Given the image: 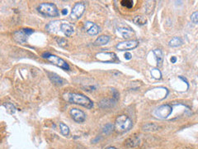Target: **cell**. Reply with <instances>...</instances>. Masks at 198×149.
Instances as JSON below:
<instances>
[{"label":"cell","mask_w":198,"mask_h":149,"mask_svg":"<svg viewBox=\"0 0 198 149\" xmlns=\"http://www.w3.org/2000/svg\"><path fill=\"white\" fill-rule=\"evenodd\" d=\"M63 98L64 100L67 102L74 104V105H78L83 106L87 109H92L93 107V101L88 98L82 94H78V93H65L63 95Z\"/></svg>","instance_id":"6da1fadb"},{"label":"cell","mask_w":198,"mask_h":149,"mask_svg":"<svg viewBox=\"0 0 198 149\" xmlns=\"http://www.w3.org/2000/svg\"><path fill=\"white\" fill-rule=\"evenodd\" d=\"M133 126V122L128 116L122 114L116 118L115 122V130L118 133H124L129 131Z\"/></svg>","instance_id":"7a4b0ae2"},{"label":"cell","mask_w":198,"mask_h":149,"mask_svg":"<svg viewBox=\"0 0 198 149\" xmlns=\"http://www.w3.org/2000/svg\"><path fill=\"white\" fill-rule=\"evenodd\" d=\"M37 10L40 13L45 17L49 18H55L60 15V12L57 7L51 3H42L38 7Z\"/></svg>","instance_id":"3957f363"},{"label":"cell","mask_w":198,"mask_h":149,"mask_svg":"<svg viewBox=\"0 0 198 149\" xmlns=\"http://www.w3.org/2000/svg\"><path fill=\"white\" fill-rule=\"evenodd\" d=\"M44 58H45L47 61L51 62L52 64L55 65L56 66L60 67L61 69L65 70H69V64L67 62H65L64 60H63L62 58L57 56H55V55H51L50 53H44L42 55Z\"/></svg>","instance_id":"277c9868"},{"label":"cell","mask_w":198,"mask_h":149,"mask_svg":"<svg viewBox=\"0 0 198 149\" xmlns=\"http://www.w3.org/2000/svg\"><path fill=\"white\" fill-rule=\"evenodd\" d=\"M172 108L169 105H164L156 109L155 111V115L159 119H166L172 114Z\"/></svg>","instance_id":"5b68a950"},{"label":"cell","mask_w":198,"mask_h":149,"mask_svg":"<svg viewBox=\"0 0 198 149\" xmlns=\"http://www.w3.org/2000/svg\"><path fill=\"white\" fill-rule=\"evenodd\" d=\"M69 114H70L71 118L73 119V120L78 123H84L86 120V114L81 109H76V108H73V109H70Z\"/></svg>","instance_id":"8992f818"},{"label":"cell","mask_w":198,"mask_h":149,"mask_svg":"<svg viewBox=\"0 0 198 149\" xmlns=\"http://www.w3.org/2000/svg\"><path fill=\"white\" fill-rule=\"evenodd\" d=\"M85 10V4L84 3H77L74 6V8L71 11L70 18L73 20H77L82 17Z\"/></svg>","instance_id":"52a82bcc"},{"label":"cell","mask_w":198,"mask_h":149,"mask_svg":"<svg viewBox=\"0 0 198 149\" xmlns=\"http://www.w3.org/2000/svg\"><path fill=\"white\" fill-rule=\"evenodd\" d=\"M96 58L100 62L106 63H112L118 60L114 52H99L96 55Z\"/></svg>","instance_id":"ba28073f"},{"label":"cell","mask_w":198,"mask_h":149,"mask_svg":"<svg viewBox=\"0 0 198 149\" xmlns=\"http://www.w3.org/2000/svg\"><path fill=\"white\" fill-rule=\"evenodd\" d=\"M138 45H139V42L136 40H128L118 43L116 46V47L119 51H129L137 47Z\"/></svg>","instance_id":"9c48e42d"},{"label":"cell","mask_w":198,"mask_h":149,"mask_svg":"<svg viewBox=\"0 0 198 149\" xmlns=\"http://www.w3.org/2000/svg\"><path fill=\"white\" fill-rule=\"evenodd\" d=\"M84 29L85 30L87 33L90 36L97 35L100 32V27L94 23L92 22H86L84 24Z\"/></svg>","instance_id":"30bf717a"},{"label":"cell","mask_w":198,"mask_h":149,"mask_svg":"<svg viewBox=\"0 0 198 149\" xmlns=\"http://www.w3.org/2000/svg\"><path fill=\"white\" fill-rule=\"evenodd\" d=\"M27 36L28 35L25 32L24 29L17 30L13 33V39L15 42H17L18 43H25L27 40Z\"/></svg>","instance_id":"8fae6325"},{"label":"cell","mask_w":198,"mask_h":149,"mask_svg":"<svg viewBox=\"0 0 198 149\" xmlns=\"http://www.w3.org/2000/svg\"><path fill=\"white\" fill-rule=\"evenodd\" d=\"M60 29L61 31L64 33V35L66 36H71L74 32V28L72 24H70L69 23H63L60 25Z\"/></svg>","instance_id":"7c38bea8"},{"label":"cell","mask_w":198,"mask_h":149,"mask_svg":"<svg viewBox=\"0 0 198 149\" xmlns=\"http://www.w3.org/2000/svg\"><path fill=\"white\" fill-rule=\"evenodd\" d=\"M119 34L125 39H129L130 37H132L133 36L135 35V32L130 29V28H126V27H120L117 29Z\"/></svg>","instance_id":"4fadbf2b"},{"label":"cell","mask_w":198,"mask_h":149,"mask_svg":"<svg viewBox=\"0 0 198 149\" xmlns=\"http://www.w3.org/2000/svg\"><path fill=\"white\" fill-rule=\"evenodd\" d=\"M139 143V138L135 136V137H131V138H127L126 140L125 141V146L127 148H136L137 147Z\"/></svg>","instance_id":"5bb4252c"},{"label":"cell","mask_w":198,"mask_h":149,"mask_svg":"<svg viewBox=\"0 0 198 149\" xmlns=\"http://www.w3.org/2000/svg\"><path fill=\"white\" fill-rule=\"evenodd\" d=\"M110 41V36H106V35H102L100 36H98L95 42H93V45L94 46H104L106 44H107Z\"/></svg>","instance_id":"9a60e30c"},{"label":"cell","mask_w":198,"mask_h":149,"mask_svg":"<svg viewBox=\"0 0 198 149\" xmlns=\"http://www.w3.org/2000/svg\"><path fill=\"white\" fill-rule=\"evenodd\" d=\"M116 100L113 99H105L103 100H102L99 104V106L103 109H108V108H112L116 105Z\"/></svg>","instance_id":"2e32d148"},{"label":"cell","mask_w":198,"mask_h":149,"mask_svg":"<svg viewBox=\"0 0 198 149\" xmlns=\"http://www.w3.org/2000/svg\"><path fill=\"white\" fill-rule=\"evenodd\" d=\"M153 53L155 55L157 65L158 66H161L162 63H163V61H164V55H163L162 51L159 50V49H155V50L153 51Z\"/></svg>","instance_id":"e0dca14e"},{"label":"cell","mask_w":198,"mask_h":149,"mask_svg":"<svg viewBox=\"0 0 198 149\" xmlns=\"http://www.w3.org/2000/svg\"><path fill=\"white\" fill-rule=\"evenodd\" d=\"M142 129L143 131L145 132H155L157 131L159 129V127L155 124V123H149L145 124L143 127H142Z\"/></svg>","instance_id":"ac0fdd59"},{"label":"cell","mask_w":198,"mask_h":149,"mask_svg":"<svg viewBox=\"0 0 198 149\" xmlns=\"http://www.w3.org/2000/svg\"><path fill=\"white\" fill-rule=\"evenodd\" d=\"M49 77L52 82L56 85H63L64 84V80L55 74H51Z\"/></svg>","instance_id":"d6986e66"},{"label":"cell","mask_w":198,"mask_h":149,"mask_svg":"<svg viewBox=\"0 0 198 149\" xmlns=\"http://www.w3.org/2000/svg\"><path fill=\"white\" fill-rule=\"evenodd\" d=\"M133 23L136 25H139V26H144L147 23V19L144 16L138 15L133 18Z\"/></svg>","instance_id":"ffe728a7"},{"label":"cell","mask_w":198,"mask_h":149,"mask_svg":"<svg viewBox=\"0 0 198 149\" xmlns=\"http://www.w3.org/2000/svg\"><path fill=\"white\" fill-rule=\"evenodd\" d=\"M182 44V40L181 38L178 36H175L172 38V40L169 41L168 46H172V47H178V46H180Z\"/></svg>","instance_id":"44dd1931"},{"label":"cell","mask_w":198,"mask_h":149,"mask_svg":"<svg viewBox=\"0 0 198 149\" xmlns=\"http://www.w3.org/2000/svg\"><path fill=\"white\" fill-rule=\"evenodd\" d=\"M113 129H115L114 125L112 123H107L106 125H104V127L103 128V132L106 135H109L111 134L113 131Z\"/></svg>","instance_id":"7402d4cb"},{"label":"cell","mask_w":198,"mask_h":149,"mask_svg":"<svg viewBox=\"0 0 198 149\" xmlns=\"http://www.w3.org/2000/svg\"><path fill=\"white\" fill-rule=\"evenodd\" d=\"M60 129L64 136H68L69 134V128L64 123H60Z\"/></svg>","instance_id":"603a6c76"},{"label":"cell","mask_w":198,"mask_h":149,"mask_svg":"<svg viewBox=\"0 0 198 149\" xmlns=\"http://www.w3.org/2000/svg\"><path fill=\"white\" fill-rule=\"evenodd\" d=\"M151 75L153 78H155L156 79H160L162 78V74H161V71L159 70V69H152L151 71Z\"/></svg>","instance_id":"cb8c5ba5"},{"label":"cell","mask_w":198,"mask_h":149,"mask_svg":"<svg viewBox=\"0 0 198 149\" xmlns=\"http://www.w3.org/2000/svg\"><path fill=\"white\" fill-rule=\"evenodd\" d=\"M3 106L6 108V109H7V111L9 112V114H14L15 112H16V108H15V106L13 105H12V104H10V103H7V104H3Z\"/></svg>","instance_id":"d4e9b609"},{"label":"cell","mask_w":198,"mask_h":149,"mask_svg":"<svg viewBox=\"0 0 198 149\" xmlns=\"http://www.w3.org/2000/svg\"><path fill=\"white\" fill-rule=\"evenodd\" d=\"M121 3L122 6H124L127 9H131L133 7V1H131V0H122V1H121Z\"/></svg>","instance_id":"484cf974"},{"label":"cell","mask_w":198,"mask_h":149,"mask_svg":"<svg viewBox=\"0 0 198 149\" xmlns=\"http://www.w3.org/2000/svg\"><path fill=\"white\" fill-rule=\"evenodd\" d=\"M191 20L193 23L195 24H197L198 23V11L197 12H194L191 16Z\"/></svg>","instance_id":"4316f807"},{"label":"cell","mask_w":198,"mask_h":149,"mask_svg":"<svg viewBox=\"0 0 198 149\" xmlns=\"http://www.w3.org/2000/svg\"><path fill=\"white\" fill-rule=\"evenodd\" d=\"M56 41H57L58 44H59L60 46H66V45H67V41H66L64 38L60 37V38H57V39H56Z\"/></svg>","instance_id":"83f0119b"},{"label":"cell","mask_w":198,"mask_h":149,"mask_svg":"<svg viewBox=\"0 0 198 149\" xmlns=\"http://www.w3.org/2000/svg\"><path fill=\"white\" fill-rule=\"evenodd\" d=\"M112 94H113V99L117 101V99H119V93H118V91L114 89H112Z\"/></svg>","instance_id":"f1b7e54d"},{"label":"cell","mask_w":198,"mask_h":149,"mask_svg":"<svg viewBox=\"0 0 198 149\" xmlns=\"http://www.w3.org/2000/svg\"><path fill=\"white\" fill-rule=\"evenodd\" d=\"M24 31H25V32L28 36H30L31 34H32L34 32V31L32 29H30V28H24Z\"/></svg>","instance_id":"f546056e"},{"label":"cell","mask_w":198,"mask_h":149,"mask_svg":"<svg viewBox=\"0 0 198 149\" xmlns=\"http://www.w3.org/2000/svg\"><path fill=\"white\" fill-rule=\"evenodd\" d=\"M124 56H125V59H126V60H130L131 57H132V55L130 52H126V54L124 55Z\"/></svg>","instance_id":"4dcf8cb0"},{"label":"cell","mask_w":198,"mask_h":149,"mask_svg":"<svg viewBox=\"0 0 198 149\" xmlns=\"http://www.w3.org/2000/svg\"><path fill=\"white\" fill-rule=\"evenodd\" d=\"M170 61H171L172 63H176V62H177V57L176 56H172L171 59H170Z\"/></svg>","instance_id":"1f68e13d"},{"label":"cell","mask_w":198,"mask_h":149,"mask_svg":"<svg viewBox=\"0 0 198 149\" xmlns=\"http://www.w3.org/2000/svg\"><path fill=\"white\" fill-rule=\"evenodd\" d=\"M61 13H62L63 15H66V14L68 13V11H67V9H63V10L61 11Z\"/></svg>","instance_id":"d6a6232c"},{"label":"cell","mask_w":198,"mask_h":149,"mask_svg":"<svg viewBox=\"0 0 198 149\" xmlns=\"http://www.w3.org/2000/svg\"><path fill=\"white\" fill-rule=\"evenodd\" d=\"M106 149H117V148H116L115 147H112V146H111V147H108V148H107Z\"/></svg>","instance_id":"836d02e7"}]
</instances>
